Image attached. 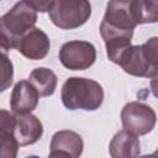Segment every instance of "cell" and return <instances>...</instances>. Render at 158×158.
<instances>
[{"label":"cell","instance_id":"obj_1","mask_svg":"<svg viewBox=\"0 0 158 158\" xmlns=\"http://www.w3.org/2000/svg\"><path fill=\"white\" fill-rule=\"evenodd\" d=\"M137 23L132 16V0H112L107 2L100 23V35L106 47L107 58L118 64L123 53L131 47L133 30Z\"/></svg>","mask_w":158,"mask_h":158},{"label":"cell","instance_id":"obj_2","mask_svg":"<svg viewBox=\"0 0 158 158\" xmlns=\"http://www.w3.org/2000/svg\"><path fill=\"white\" fill-rule=\"evenodd\" d=\"M37 22V11L28 0L16 2L0 17V44L2 52L19 47L21 38Z\"/></svg>","mask_w":158,"mask_h":158},{"label":"cell","instance_id":"obj_3","mask_svg":"<svg viewBox=\"0 0 158 158\" xmlns=\"http://www.w3.org/2000/svg\"><path fill=\"white\" fill-rule=\"evenodd\" d=\"M60 99L68 110L95 111L102 105L104 89L93 79L70 77L62 86Z\"/></svg>","mask_w":158,"mask_h":158},{"label":"cell","instance_id":"obj_4","mask_svg":"<svg viewBox=\"0 0 158 158\" xmlns=\"http://www.w3.org/2000/svg\"><path fill=\"white\" fill-rule=\"evenodd\" d=\"M118 65L133 77L151 79L157 77L158 37H151L141 46H131L121 57Z\"/></svg>","mask_w":158,"mask_h":158},{"label":"cell","instance_id":"obj_5","mask_svg":"<svg viewBox=\"0 0 158 158\" xmlns=\"http://www.w3.org/2000/svg\"><path fill=\"white\" fill-rule=\"evenodd\" d=\"M49 20L60 30L83 26L91 15V5L86 0H57L48 11Z\"/></svg>","mask_w":158,"mask_h":158},{"label":"cell","instance_id":"obj_6","mask_svg":"<svg viewBox=\"0 0 158 158\" xmlns=\"http://www.w3.org/2000/svg\"><path fill=\"white\" fill-rule=\"evenodd\" d=\"M121 122L123 130L136 136H142L149 133L154 128L157 115L149 105L139 101H131L121 110Z\"/></svg>","mask_w":158,"mask_h":158},{"label":"cell","instance_id":"obj_7","mask_svg":"<svg viewBox=\"0 0 158 158\" xmlns=\"http://www.w3.org/2000/svg\"><path fill=\"white\" fill-rule=\"evenodd\" d=\"M59 60L69 70H85L95 63L96 48L88 41H69L60 47Z\"/></svg>","mask_w":158,"mask_h":158},{"label":"cell","instance_id":"obj_8","mask_svg":"<svg viewBox=\"0 0 158 158\" xmlns=\"http://www.w3.org/2000/svg\"><path fill=\"white\" fill-rule=\"evenodd\" d=\"M40 94L36 88L28 80H20L15 84L11 98L10 107L15 115H26L31 114L38 105Z\"/></svg>","mask_w":158,"mask_h":158},{"label":"cell","instance_id":"obj_9","mask_svg":"<svg viewBox=\"0 0 158 158\" xmlns=\"http://www.w3.org/2000/svg\"><path fill=\"white\" fill-rule=\"evenodd\" d=\"M49 48L51 42L47 33L41 28L35 27L21 38L17 51L28 59L41 60L47 57Z\"/></svg>","mask_w":158,"mask_h":158},{"label":"cell","instance_id":"obj_10","mask_svg":"<svg viewBox=\"0 0 158 158\" xmlns=\"http://www.w3.org/2000/svg\"><path fill=\"white\" fill-rule=\"evenodd\" d=\"M14 136L21 147L36 143L43 135V126L40 118L32 114L15 115Z\"/></svg>","mask_w":158,"mask_h":158},{"label":"cell","instance_id":"obj_11","mask_svg":"<svg viewBox=\"0 0 158 158\" xmlns=\"http://www.w3.org/2000/svg\"><path fill=\"white\" fill-rule=\"evenodd\" d=\"M109 152L111 158H138L141 153L139 138L126 130H121L111 138Z\"/></svg>","mask_w":158,"mask_h":158},{"label":"cell","instance_id":"obj_12","mask_svg":"<svg viewBox=\"0 0 158 158\" xmlns=\"http://www.w3.org/2000/svg\"><path fill=\"white\" fill-rule=\"evenodd\" d=\"M49 148L51 151H60L73 158H79L83 153L84 142L79 133L70 130H62L52 136Z\"/></svg>","mask_w":158,"mask_h":158},{"label":"cell","instance_id":"obj_13","mask_svg":"<svg viewBox=\"0 0 158 158\" xmlns=\"http://www.w3.org/2000/svg\"><path fill=\"white\" fill-rule=\"evenodd\" d=\"M28 81L36 88L41 98L51 96L56 91L58 78L53 70L46 67L35 68L28 78Z\"/></svg>","mask_w":158,"mask_h":158},{"label":"cell","instance_id":"obj_14","mask_svg":"<svg viewBox=\"0 0 158 158\" xmlns=\"http://www.w3.org/2000/svg\"><path fill=\"white\" fill-rule=\"evenodd\" d=\"M132 16L137 25L158 22V1L132 0Z\"/></svg>","mask_w":158,"mask_h":158},{"label":"cell","instance_id":"obj_15","mask_svg":"<svg viewBox=\"0 0 158 158\" xmlns=\"http://www.w3.org/2000/svg\"><path fill=\"white\" fill-rule=\"evenodd\" d=\"M1 138V148H0V158H16L19 152V142L11 133L0 132Z\"/></svg>","mask_w":158,"mask_h":158},{"label":"cell","instance_id":"obj_16","mask_svg":"<svg viewBox=\"0 0 158 158\" xmlns=\"http://www.w3.org/2000/svg\"><path fill=\"white\" fill-rule=\"evenodd\" d=\"M14 79V67L6 52H1V91L10 88Z\"/></svg>","mask_w":158,"mask_h":158},{"label":"cell","instance_id":"obj_17","mask_svg":"<svg viewBox=\"0 0 158 158\" xmlns=\"http://www.w3.org/2000/svg\"><path fill=\"white\" fill-rule=\"evenodd\" d=\"M31 5L36 9V11H41V12H46V11H49L51 6H52V2L53 1H38V0H30Z\"/></svg>","mask_w":158,"mask_h":158},{"label":"cell","instance_id":"obj_18","mask_svg":"<svg viewBox=\"0 0 158 158\" xmlns=\"http://www.w3.org/2000/svg\"><path fill=\"white\" fill-rule=\"evenodd\" d=\"M48 158H73V157L60 151H51Z\"/></svg>","mask_w":158,"mask_h":158},{"label":"cell","instance_id":"obj_19","mask_svg":"<svg viewBox=\"0 0 158 158\" xmlns=\"http://www.w3.org/2000/svg\"><path fill=\"white\" fill-rule=\"evenodd\" d=\"M151 90H152L153 95L158 99V75L151 79Z\"/></svg>","mask_w":158,"mask_h":158},{"label":"cell","instance_id":"obj_20","mask_svg":"<svg viewBox=\"0 0 158 158\" xmlns=\"http://www.w3.org/2000/svg\"><path fill=\"white\" fill-rule=\"evenodd\" d=\"M138 158H158V154H157L156 152H153V153H151V154H144V156H141V157H138Z\"/></svg>","mask_w":158,"mask_h":158},{"label":"cell","instance_id":"obj_21","mask_svg":"<svg viewBox=\"0 0 158 158\" xmlns=\"http://www.w3.org/2000/svg\"><path fill=\"white\" fill-rule=\"evenodd\" d=\"M26 158H40L38 156H28V157H26Z\"/></svg>","mask_w":158,"mask_h":158},{"label":"cell","instance_id":"obj_22","mask_svg":"<svg viewBox=\"0 0 158 158\" xmlns=\"http://www.w3.org/2000/svg\"><path fill=\"white\" fill-rule=\"evenodd\" d=\"M154 152H156V153H157V154H158V148H157V149H156V151H154Z\"/></svg>","mask_w":158,"mask_h":158}]
</instances>
